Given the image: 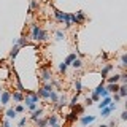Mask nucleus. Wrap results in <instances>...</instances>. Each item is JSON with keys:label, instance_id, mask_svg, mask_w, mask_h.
Here are the masks:
<instances>
[{"label": "nucleus", "instance_id": "obj_1", "mask_svg": "<svg viewBox=\"0 0 127 127\" xmlns=\"http://www.w3.org/2000/svg\"><path fill=\"white\" fill-rule=\"evenodd\" d=\"M32 38L37 40V41H45V40L48 38V33L41 29V27L32 26Z\"/></svg>", "mask_w": 127, "mask_h": 127}, {"label": "nucleus", "instance_id": "obj_2", "mask_svg": "<svg viewBox=\"0 0 127 127\" xmlns=\"http://www.w3.org/2000/svg\"><path fill=\"white\" fill-rule=\"evenodd\" d=\"M40 100V97L37 94H33V92H30V95L29 97H24V102L27 103V106H29V110H32L33 111L35 108H37V102Z\"/></svg>", "mask_w": 127, "mask_h": 127}, {"label": "nucleus", "instance_id": "obj_3", "mask_svg": "<svg viewBox=\"0 0 127 127\" xmlns=\"http://www.w3.org/2000/svg\"><path fill=\"white\" fill-rule=\"evenodd\" d=\"M84 19H86L84 11H78L76 14H71V22H75V24H81V22H84Z\"/></svg>", "mask_w": 127, "mask_h": 127}, {"label": "nucleus", "instance_id": "obj_4", "mask_svg": "<svg viewBox=\"0 0 127 127\" xmlns=\"http://www.w3.org/2000/svg\"><path fill=\"white\" fill-rule=\"evenodd\" d=\"M114 108H116V103H113L111 102L108 106H105V108H102V116H105V118H108L110 114H111V111H113Z\"/></svg>", "mask_w": 127, "mask_h": 127}, {"label": "nucleus", "instance_id": "obj_5", "mask_svg": "<svg viewBox=\"0 0 127 127\" xmlns=\"http://www.w3.org/2000/svg\"><path fill=\"white\" fill-rule=\"evenodd\" d=\"M11 98V92H8V91H2V94H0V102L3 103V105H6L8 102H10Z\"/></svg>", "mask_w": 127, "mask_h": 127}, {"label": "nucleus", "instance_id": "obj_6", "mask_svg": "<svg viewBox=\"0 0 127 127\" xmlns=\"http://www.w3.org/2000/svg\"><path fill=\"white\" fill-rule=\"evenodd\" d=\"M41 114H43V108H38V110H33V113H32V119L33 121H37V119H40L41 118Z\"/></svg>", "mask_w": 127, "mask_h": 127}, {"label": "nucleus", "instance_id": "obj_7", "mask_svg": "<svg viewBox=\"0 0 127 127\" xmlns=\"http://www.w3.org/2000/svg\"><path fill=\"white\" fill-rule=\"evenodd\" d=\"M105 89L108 91V94H116L118 91H119V86H118V84H108Z\"/></svg>", "mask_w": 127, "mask_h": 127}, {"label": "nucleus", "instance_id": "obj_8", "mask_svg": "<svg viewBox=\"0 0 127 127\" xmlns=\"http://www.w3.org/2000/svg\"><path fill=\"white\" fill-rule=\"evenodd\" d=\"M92 121H95V116H83V118H81V124H83V126L91 124Z\"/></svg>", "mask_w": 127, "mask_h": 127}, {"label": "nucleus", "instance_id": "obj_9", "mask_svg": "<svg viewBox=\"0 0 127 127\" xmlns=\"http://www.w3.org/2000/svg\"><path fill=\"white\" fill-rule=\"evenodd\" d=\"M111 102H113V100H111L110 97H105V98H103V100H102L100 103H98V108H100V110H102V108H105V106H108Z\"/></svg>", "mask_w": 127, "mask_h": 127}, {"label": "nucleus", "instance_id": "obj_10", "mask_svg": "<svg viewBox=\"0 0 127 127\" xmlns=\"http://www.w3.org/2000/svg\"><path fill=\"white\" fill-rule=\"evenodd\" d=\"M46 121H48V124H49L51 127H53V126H56V124H57V114H51V116L48 118Z\"/></svg>", "mask_w": 127, "mask_h": 127}, {"label": "nucleus", "instance_id": "obj_11", "mask_svg": "<svg viewBox=\"0 0 127 127\" xmlns=\"http://www.w3.org/2000/svg\"><path fill=\"white\" fill-rule=\"evenodd\" d=\"M38 97H43V98H48V97H49V92H48V91L45 89V87H40V89H38Z\"/></svg>", "mask_w": 127, "mask_h": 127}, {"label": "nucleus", "instance_id": "obj_12", "mask_svg": "<svg viewBox=\"0 0 127 127\" xmlns=\"http://www.w3.org/2000/svg\"><path fill=\"white\" fill-rule=\"evenodd\" d=\"M54 16H56V19H57V21L64 22V18H65V13H62V11H59V10H54Z\"/></svg>", "mask_w": 127, "mask_h": 127}, {"label": "nucleus", "instance_id": "obj_13", "mask_svg": "<svg viewBox=\"0 0 127 127\" xmlns=\"http://www.w3.org/2000/svg\"><path fill=\"white\" fill-rule=\"evenodd\" d=\"M118 95L119 97H126L127 95V84H122V86H119V91H118Z\"/></svg>", "mask_w": 127, "mask_h": 127}, {"label": "nucleus", "instance_id": "obj_14", "mask_svg": "<svg viewBox=\"0 0 127 127\" xmlns=\"http://www.w3.org/2000/svg\"><path fill=\"white\" fill-rule=\"evenodd\" d=\"M11 97H13V100H16V102H22L24 100V95L19 92V91H18V92H13V94H11Z\"/></svg>", "mask_w": 127, "mask_h": 127}, {"label": "nucleus", "instance_id": "obj_15", "mask_svg": "<svg viewBox=\"0 0 127 127\" xmlns=\"http://www.w3.org/2000/svg\"><path fill=\"white\" fill-rule=\"evenodd\" d=\"M111 68H113V65H111V64H106V65L102 68V78H106V73H108Z\"/></svg>", "mask_w": 127, "mask_h": 127}, {"label": "nucleus", "instance_id": "obj_16", "mask_svg": "<svg viewBox=\"0 0 127 127\" xmlns=\"http://www.w3.org/2000/svg\"><path fill=\"white\" fill-rule=\"evenodd\" d=\"M18 53H19V46H18V45H14V46H13V49H11V53H10V57H11V59H14L16 56H18Z\"/></svg>", "mask_w": 127, "mask_h": 127}, {"label": "nucleus", "instance_id": "obj_17", "mask_svg": "<svg viewBox=\"0 0 127 127\" xmlns=\"http://www.w3.org/2000/svg\"><path fill=\"white\" fill-rule=\"evenodd\" d=\"M57 102H59V106H65L67 105V95H61L57 98Z\"/></svg>", "mask_w": 127, "mask_h": 127}, {"label": "nucleus", "instance_id": "obj_18", "mask_svg": "<svg viewBox=\"0 0 127 127\" xmlns=\"http://www.w3.org/2000/svg\"><path fill=\"white\" fill-rule=\"evenodd\" d=\"M6 118H8V119H14V118H16V111H14L13 108L6 110Z\"/></svg>", "mask_w": 127, "mask_h": 127}, {"label": "nucleus", "instance_id": "obj_19", "mask_svg": "<svg viewBox=\"0 0 127 127\" xmlns=\"http://www.w3.org/2000/svg\"><path fill=\"white\" fill-rule=\"evenodd\" d=\"M76 118H78V114L75 113V111H71V113L67 116V121H70V122H73V121H76Z\"/></svg>", "mask_w": 127, "mask_h": 127}, {"label": "nucleus", "instance_id": "obj_20", "mask_svg": "<svg viewBox=\"0 0 127 127\" xmlns=\"http://www.w3.org/2000/svg\"><path fill=\"white\" fill-rule=\"evenodd\" d=\"M16 45H18L19 48H21V46H26V45H29V41H27V40L24 38V37H21V38L18 40V43H16Z\"/></svg>", "mask_w": 127, "mask_h": 127}, {"label": "nucleus", "instance_id": "obj_21", "mask_svg": "<svg viewBox=\"0 0 127 127\" xmlns=\"http://www.w3.org/2000/svg\"><path fill=\"white\" fill-rule=\"evenodd\" d=\"M118 81H119V75H114V76L108 78V84H116Z\"/></svg>", "mask_w": 127, "mask_h": 127}, {"label": "nucleus", "instance_id": "obj_22", "mask_svg": "<svg viewBox=\"0 0 127 127\" xmlns=\"http://www.w3.org/2000/svg\"><path fill=\"white\" fill-rule=\"evenodd\" d=\"M48 98H51V102H53V103H57V94H56L54 92V91H53V92H49V97H48Z\"/></svg>", "mask_w": 127, "mask_h": 127}, {"label": "nucleus", "instance_id": "obj_23", "mask_svg": "<svg viewBox=\"0 0 127 127\" xmlns=\"http://www.w3.org/2000/svg\"><path fill=\"white\" fill-rule=\"evenodd\" d=\"M71 65H73L75 68H81V67H83V62L79 61V59H75V61L71 62Z\"/></svg>", "mask_w": 127, "mask_h": 127}, {"label": "nucleus", "instance_id": "obj_24", "mask_svg": "<svg viewBox=\"0 0 127 127\" xmlns=\"http://www.w3.org/2000/svg\"><path fill=\"white\" fill-rule=\"evenodd\" d=\"M43 79H45V81H49L51 79V73L46 70V67H45V71H43Z\"/></svg>", "mask_w": 127, "mask_h": 127}, {"label": "nucleus", "instance_id": "obj_25", "mask_svg": "<svg viewBox=\"0 0 127 127\" xmlns=\"http://www.w3.org/2000/svg\"><path fill=\"white\" fill-rule=\"evenodd\" d=\"M37 127H46V124H48V121L46 119H37Z\"/></svg>", "mask_w": 127, "mask_h": 127}, {"label": "nucleus", "instance_id": "obj_26", "mask_svg": "<svg viewBox=\"0 0 127 127\" xmlns=\"http://www.w3.org/2000/svg\"><path fill=\"white\" fill-rule=\"evenodd\" d=\"M78 100H79V95L76 94V95H75V97H73V98H71V102H70V105H71V106H76V105H78Z\"/></svg>", "mask_w": 127, "mask_h": 127}, {"label": "nucleus", "instance_id": "obj_27", "mask_svg": "<svg viewBox=\"0 0 127 127\" xmlns=\"http://www.w3.org/2000/svg\"><path fill=\"white\" fill-rule=\"evenodd\" d=\"M81 81H79V79H78V81L76 83H75V91H76V94H79V92H81Z\"/></svg>", "mask_w": 127, "mask_h": 127}, {"label": "nucleus", "instance_id": "obj_28", "mask_svg": "<svg viewBox=\"0 0 127 127\" xmlns=\"http://www.w3.org/2000/svg\"><path fill=\"white\" fill-rule=\"evenodd\" d=\"M75 59H76V56H75V54H70L68 57H67V61H65V64H67V65H68V64H71V62L75 61Z\"/></svg>", "mask_w": 127, "mask_h": 127}, {"label": "nucleus", "instance_id": "obj_29", "mask_svg": "<svg viewBox=\"0 0 127 127\" xmlns=\"http://www.w3.org/2000/svg\"><path fill=\"white\" fill-rule=\"evenodd\" d=\"M108 95H110V94H108V91L103 87V89L100 91V94H98V97H103V98H105V97H108Z\"/></svg>", "mask_w": 127, "mask_h": 127}, {"label": "nucleus", "instance_id": "obj_30", "mask_svg": "<svg viewBox=\"0 0 127 127\" xmlns=\"http://www.w3.org/2000/svg\"><path fill=\"white\" fill-rule=\"evenodd\" d=\"M56 40H64V32L62 30H57V32H56Z\"/></svg>", "mask_w": 127, "mask_h": 127}, {"label": "nucleus", "instance_id": "obj_31", "mask_svg": "<svg viewBox=\"0 0 127 127\" xmlns=\"http://www.w3.org/2000/svg\"><path fill=\"white\" fill-rule=\"evenodd\" d=\"M121 65H122V67H126V65H127V56H126V54H122V56H121Z\"/></svg>", "mask_w": 127, "mask_h": 127}, {"label": "nucleus", "instance_id": "obj_32", "mask_svg": "<svg viewBox=\"0 0 127 127\" xmlns=\"http://www.w3.org/2000/svg\"><path fill=\"white\" fill-rule=\"evenodd\" d=\"M67 67H68V65H67L65 62H62V64H61V67H59V70H61L62 73H65V71H67Z\"/></svg>", "mask_w": 127, "mask_h": 127}, {"label": "nucleus", "instance_id": "obj_33", "mask_svg": "<svg viewBox=\"0 0 127 127\" xmlns=\"http://www.w3.org/2000/svg\"><path fill=\"white\" fill-rule=\"evenodd\" d=\"M83 110H84V106L78 105V106H76V110H75V113H76V114H81V113H83Z\"/></svg>", "mask_w": 127, "mask_h": 127}, {"label": "nucleus", "instance_id": "obj_34", "mask_svg": "<svg viewBox=\"0 0 127 127\" xmlns=\"http://www.w3.org/2000/svg\"><path fill=\"white\" fill-rule=\"evenodd\" d=\"M14 111H16V113H22V111H24V106H22V105H18V106L14 108Z\"/></svg>", "mask_w": 127, "mask_h": 127}, {"label": "nucleus", "instance_id": "obj_35", "mask_svg": "<svg viewBox=\"0 0 127 127\" xmlns=\"http://www.w3.org/2000/svg\"><path fill=\"white\" fill-rule=\"evenodd\" d=\"M37 8V0H32L30 2V10H35Z\"/></svg>", "mask_w": 127, "mask_h": 127}, {"label": "nucleus", "instance_id": "obj_36", "mask_svg": "<svg viewBox=\"0 0 127 127\" xmlns=\"http://www.w3.org/2000/svg\"><path fill=\"white\" fill-rule=\"evenodd\" d=\"M91 100H95V102H97V100H100V97H98L95 92H92V98H91Z\"/></svg>", "mask_w": 127, "mask_h": 127}, {"label": "nucleus", "instance_id": "obj_37", "mask_svg": "<svg viewBox=\"0 0 127 127\" xmlns=\"http://www.w3.org/2000/svg\"><path fill=\"white\" fill-rule=\"evenodd\" d=\"M26 122H27V121H26V118H22L21 121H19V126H18V127H22V126H26Z\"/></svg>", "mask_w": 127, "mask_h": 127}, {"label": "nucleus", "instance_id": "obj_38", "mask_svg": "<svg viewBox=\"0 0 127 127\" xmlns=\"http://www.w3.org/2000/svg\"><path fill=\"white\" fill-rule=\"evenodd\" d=\"M121 119H122V121H126V119H127V111H122V114H121Z\"/></svg>", "mask_w": 127, "mask_h": 127}, {"label": "nucleus", "instance_id": "obj_39", "mask_svg": "<svg viewBox=\"0 0 127 127\" xmlns=\"http://www.w3.org/2000/svg\"><path fill=\"white\" fill-rule=\"evenodd\" d=\"M119 98H121V97H119L118 94H114V95H113V100H114V102H119Z\"/></svg>", "mask_w": 127, "mask_h": 127}, {"label": "nucleus", "instance_id": "obj_40", "mask_svg": "<svg viewBox=\"0 0 127 127\" xmlns=\"http://www.w3.org/2000/svg\"><path fill=\"white\" fill-rule=\"evenodd\" d=\"M3 127H10V122H8V119H6V121H3Z\"/></svg>", "mask_w": 127, "mask_h": 127}, {"label": "nucleus", "instance_id": "obj_41", "mask_svg": "<svg viewBox=\"0 0 127 127\" xmlns=\"http://www.w3.org/2000/svg\"><path fill=\"white\" fill-rule=\"evenodd\" d=\"M108 127H116V122H114V121H111L110 124H108Z\"/></svg>", "mask_w": 127, "mask_h": 127}, {"label": "nucleus", "instance_id": "obj_42", "mask_svg": "<svg viewBox=\"0 0 127 127\" xmlns=\"http://www.w3.org/2000/svg\"><path fill=\"white\" fill-rule=\"evenodd\" d=\"M100 127H108V126H106V124H102V126H100Z\"/></svg>", "mask_w": 127, "mask_h": 127}, {"label": "nucleus", "instance_id": "obj_43", "mask_svg": "<svg viewBox=\"0 0 127 127\" xmlns=\"http://www.w3.org/2000/svg\"><path fill=\"white\" fill-rule=\"evenodd\" d=\"M53 127H61V126H59V124H56V126H53Z\"/></svg>", "mask_w": 127, "mask_h": 127}, {"label": "nucleus", "instance_id": "obj_44", "mask_svg": "<svg viewBox=\"0 0 127 127\" xmlns=\"http://www.w3.org/2000/svg\"><path fill=\"white\" fill-rule=\"evenodd\" d=\"M0 94H2V87H0Z\"/></svg>", "mask_w": 127, "mask_h": 127}]
</instances>
